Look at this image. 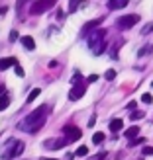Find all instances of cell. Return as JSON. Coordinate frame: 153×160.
<instances>
[{
  "mask_svg": "<svg viewBox=\"0 0 153 160\" xmlns=\"http://www.w3.org/2000/svg\"><path fill=\"white\" fill-rule=\"evenodd\" d=\"M45 119H47V106H41L36 111H31L18 127L22 131H26V133H37L45 125Z\"/></svg>",
  "mask_w": 153,
  "mask_h": 160,
  "instance_id": "cell-1",
  "label": "cell"
},
{
  "mask_svg": "<svg viewBox=\"0 0 153 160\" xmlns=\"http://www.w3.org/2000/svg\"><path fill=\"white\" fill-rule=\"evenodd\" d=\"M106 29H94L90 31V35H88V47L92 49L94 55H102L104 53V47H106Z\"/></svg>",
  "mask_w": 153,
  "mask_h": 160,
  "instance_id": "cell-2",
  "label": "cell"
},
{
  "mask_svg": "<svg viewBox=\"0 0 153 160\" xmlns=\"http://www.w3.org/2000/svg\"><path fill=\"white\" fill-rule=\"evenodd\" d=\"M22 152H24V142L22 141H16V139H10V141H8V145H6V148H4L2 158L12 160V158H18Z\"/></svg>",
  "mask_w": 153,
  "mask_h": 160,
  "instance_id": "cell-3",
  "label": "cell"
},
{
  "mask_svg": "<svg viewBox=\"0 0 153 160\" xmlns=\"http://www.w3.org/2000/svg\"><path fill=\"white\" fill-rule=\"evenodd\" d=\"M85 92H86V86L80 82V76L75 74L73 76V88H71V92H69V100L71 102H77V100H80L85 96Z\"/></svg>",
  "mask_w": 153,
  "mask_h": 160,
  "instance_id": "cell-4",
  "label": "cell"
},
{
  "mask_svg": "<svg viewBox=\"0 0 153 160\" xmlns=\"http://www.w3.org/2000/svg\"><path fill=\"white\" fill-rule=\"evenodd\" d=\"M53 6H55V0H36V2L31 4V8H30V14L31 16H39V14L47 12Z\"/></svg>",
  "mask_w": 153,
  "mask_h": 160,
  "instance_id": "cell-5",
  "label": "cell"
},
{
  "mask_svg": "<svg viewBox=\"0 0 153 160\" xmlns=\"http://www.w3.org/2000/svg\"><path fill=\"white\" fill-rule=\"evenodd\" d=\"M63 133L67 135L69 142H75V141H79L80 137H83V131H80L79 127H75V125H65L63 127Z\"/></svg>",
  "mask_w": 153,
  "mask_h": 160,
  "instance_id": "cell-6",
  "label": "cell"
},
{
  "mask_svg": "<svg viewBox=\"0 0 153 160\" xmlns=\"http://www.w3.org/2000/svg\"><path fill=\"white\" fill-rule=\"evenodd\" d=\"M138 22H139V16H135V14L122 16V18L118 20V28H122V29H130V28H134Z\"/></svg>",
  "mask_w": 153,
  "mask_h": 160,
  "instance_id": "cell-7",
  "label": "cell"
},
{
  "mask_svg": "<svg viewBox=\"0 0 153 160\" xmlns=\"http://www.w3.org/2000/svg\"><path fill=\"white\" fill-rule=\"evenodd\" d=\"M67 142H69L67 139H55L53 142H51V141H45V148H53V150H55V148H61V147H65Z\"/></svg>",
  "mask_w": 153,
  "mask_h": 160,
  "instance_id": "cell-8",
  "label": "cell"
},
{
  "mask_svg": "<svg viewBox=\"0 0 153 160\" xmlns=\"http://www.w3.org/2000/svg\"><path fill=\"white\" fill-rule=\"evenodd\" d=\"M18 65V61L14 57H6V59H0V70H8L10 67H16Z\"/></svg>",
  "mask_w": 153,
  "mask_h": 160,
  "instance_id": "cell-9",
  "label": "cell"
},
{
  "mask_svg": "<svg viewBox=\"0 0 153 160\" xmlns=\"http://www.w3.org/2000/svg\"><path fill=\"white\" fill-rule=\"evenodd\" d=\"M102 20H104V18H98V20H90V22H86L85 26H83V31H85V33H88V31L94 29V28L98 29V26L102 23Z\"/></svg>",
  "mask_w": 153,
  "mask_h": 160,
  "instance_id": "cell-10",
  "label": "cell"
},
{
  "mask_svg": "<svg viewBox=\"0 0 153 160\" xmlns=\"http://www.w3.org/2000/svg\"><path fill=\"white\" fill-rule=\"evenodd\" d=\"M20 43L26 47L28 51H31V49H36V41H34V37H30V35H24V37H20Z\"/></svg>",
  "mask_w": 153,
  "mask_h": 160,
  "instance_id": "cell-11",
  "label": "cell"
},
{
  "mask_svg": "<svg viewBox=\"0 0 153 160\" xmlns=\"http://www.w3.org/2000/svg\"><path fill=\"white\" fill-rule=\"evenodd\" d=\"M138 135H139V127H138V125H134V127H130V129H126V131H124V137H126V139H130V141L138 139Z\"/></svg>",
  "mask_w": 153,
  "mask_h": 160,
  "instance_id": "cell-12",
  "label": "cell"
},
{
  "mask_svg": "<svg viewBox=\"0 0 153 160\" xmlns=\"http://www.w3.org/2000/svg\"><path fill=\"white\" fill-rule=\"evenodd\" d=\"M108 6L112 8V10H120V8H126L128 6V0H110Z\"/></svg>",
  "mask_w": 153,
  "mask_h": 160,
  "instance_id": "cell-13",
  "label": "cell"
},
{
  "mask_svg": "<svg viewBox=\"0 0 153 160\" xmlns=\"http://www.w3.org/2000/svg\"><path fill=\"white\" fill-rule=\"evenodd\" d=\"M122 125H124L122 119H112V121H110V131L112 133H118L120 129H122Z\"/></svg>",
  "mask_w": 153,
  "mask_h": 160,
  "instance_id": "cell-14",
  "label": "cell"
},
{
  "mask_svg": "<svg viewBox=\"0 0 153 160\" xmlns=\"http://www.w3.org/2000/svg\"><path fill=\"white\" fill-rule=\"evenodd\" d=\"M80 4L85 6V2H83V0H71V4H69V12H71V14H73V12H77V8H79Z\"/></svg>",
  "mask_w": 153,
  "mask_h": 160,
  "instance_id": "cell-15",
  "label": "cell"
},
{
  "mask_svg": "<svg viewBox=\"0 0 153 160\" xmlns=\"http://www.w3.org/2000/svg\"><path fill=\"white\" fill-rule=\"evenodd\" d=\"M39 94H41V90H39V88H34V90L30 92V96H28V100H26V102H28V103H31V102H34Z\"/></svg>",
  "mask_w": 153,
  "mask_h": 160,
  "instance_id": "cell-16",
  "label": "cell"
},
{
  "mask_svg": "<svg viewBox=\"0 0 153 160\" xmlns=\"http://www.w3.org/2000/svg\"><path fill=\"white\" fill-rule=\"evenodd\" d=\"M8 106H10V98H8V96L4 94L2 98H0V111H2V109H6Z\"/></svg>",
  "mask_w": 153,
  "mask_h": 160,
  "instance_id": "cell-17",
  "label": "cell"
},
{
  "mask_svg": "<svg viewBox=\"0 0 153 160\" xmlns=\"http://www.w3.org/2000/svg\"><path fill=\"white\" fill-rule=\"evenodd\" d=\"M104 141V133H94V137H92V142H94V145H100V142Z\"/></svg>",
  "mask_w": 153,
  "mask_h": 160,
  "instance_id": "cell-18",
  "label": "cell"
},
{
  "mask_svg": "<svg viewBox=\"0 0 153 160\" xmlns=\"http://www.w3.org/2000/svg\"><path fill=\"white\" fill-rule=\"evenodd\" d=\"M86 154H88V148H86L85 145H83V147H79V148H77V152H75V156H86Z\"/></svg>",
  "mask_w": 153,
  "mask_h": 160,
  "instance_id": "cell-19",
  "label": "cell"
},
{
  "mask_svg": "<svg viewBox=\"0 0 153 160\" xmlns=\"http://www.w3.org/2000/svg\"><path fill=\"white\" fill-rule=\"evenodd\" d=\"M104 78H106V80H114V78H116V70H114V68H108L106 74H104Z\"/></svg>",
  "mask_w": 153,
  "mask_h": 160,
  "instance_id": "cell-20",
  "label": "cell"
},
{
  "mask_svg": "<svg viewBox=\"0 0 153 160\" xmlns=\"http://www.w3.org/2000/svg\"><path fill=\"white\" fill-rule=\"evenodd\" d=\"M153 51V45H145V47H143V49H139V57H143V55H147V53H151Z\"/></svg>",
  "mask_w": 153,
  "mask_h": 160,
  "instance_id": "cell-21",
  "label": "cell"
},
{
  "mask_svg": "<svg viewBox=\"0 0 153 160\" xmlns=\"http://www.w3.org/2000/svg\"><path fill=\"white\" fill-rule=\"evenodd\" d=\"M151 31H153V22H149L147 26H143V29H141V33H143V35H147V33H151Z\"/></svg>",
  "mask_w": 153,
  "mask_h": 160,
  "instance_id": "cell-22",
  "label": "cell"
},
{
  "mask_svg": "<svg viewBox=\"0 0 153 160\" xmlns=\"http://www.w3.org/2000/svg\"><path fill=\"white\" fill-rule=\"evenodd\" d=\"M141 142H145V139H143V137H138V139H134V141H130V147H135V145H141Z\"/></svg>",
  "mask_w": 153,
  "mask_h": 160,
  "instance_id": "cell-23",
  "label": "cell"
},
{
  "mask_svg": "<svg viewBox=\"0 0 153 160\" xmlns=\"http://www.w3.org/2000/svg\"><path fill=\"white\" fill-rule=\"evenodd\" d=\"M141 102H143V103H151V102H153L151 94H143V96H141Z\"/></svg>",
  "mask_w": 153,
  "mask_h": 160,
  "instance_id": "cell-24",
  "label": "cell"
},
{
  "mask_svg": "<svg viewBox=\"0 0 153 160\" xmlns=\"http://www.w3.org/2000/svg\"><path fill=\"white\" fill-rule=\"evenodd\" d=\"M143 117V111H134V113H132V119H134V121H135V119H141Z\"/></svg>",
  "mask_w": 153,
  "mask_h": 160,
  "instance_id": "cell-25",
  "label": "cell"
},
{
  "mask_svg": "<svg viewBox=\"0 0 153 160\" xmlns=\"http://www.w3.org/2000/svg\"><path fill=\"white\" fill-rule=\"evenodd\" d=\"M14 70H16V74H18V76H24V68H22L20 65H16V67H14Z\"/></svg>",
  "mask_w": 153,
  "mask_h": 160,
  "instance_id": "cell-26",
  "label": "cell"
},
{
  "mask_svg": "<svg viewBox=\"0 0 153 160\" xmlns=\"http://www.w3.org/2000/svg\"><path fill=\"white\" fill-rule=\"evenodd\" d=\"M143 154H153V147H143Z\"/></svg>",
  "mask_w": 153,
  "mask_h": 160,
  "instance_id": "cell-27",
  "label": "cell"
},
{
  "mask_svg": "<svg viewBox=\"0 0 153 160\" xmlns=\"http://www.w3.org/2000/svg\"><path fill=\"white\" fill-rule=\"evenodd\" d=\"M18 39V31H10V41H16Z\"/></svg>",
  "mask_w": 153,
  "mask_h": 160,
  "instance_id": "cell-28",
  "label": "cell"
},
{
  "mask_svg": "<svg viewBox=\"0 0 153 160\" xmlns=\"http://www.w3.org/2000/svg\"><path fill=\"white\" fill-rule=\"evenodd\" d=\"M104 156H106V152H100V154H96V156L90 158V160H104Z\"/></svg>",
  "mask_w": 153,
  "mask_h": 160,
  "instance_id": "cell-29",
  "label": "cell"
},
{
  "mask_svg": "<svg viewBox=\"0 0 153 160\" xmlns=\"http://www.w3.org/2000/svg\"><path fill=\"white\" fill-rule=\"evenodd\" d=\"M86 80H88V82H96V80H98V74H90Z\"/></svg>",
  "mask_w": 153,
  "mask_h": 160,
  "instance_id": "cell-30",
  "label": "cell"
},
{
  "mask_svg": "<svg viewBox=\"0 0 153 160\" xmlns=\"http://www.w3.org/2000/svg\"><path fill=\"white\" fill-rule=\"evenodd\" d=\"M6 12H8V8H6V6H0V16L6 14Z\"/></svg>",
  "mask_w": 153,
  "mask_h": 160,
  "instance_id": "cell-31",
  "label": "cell"
},
{
  "mask_svg": "<svg viewBox=\"0 0 153 160\" xmlns=\"http://www.w3.org/2000/svg\"><path fill=\"white\" fill-rule=\"evenodd\" d=\"M94 121H96V117L92 115V117H90V121H88V127H92V125H94Z\"/></svg>",
  "mask_w": 153,
  "mask_h": 160,
  "instance_id": "cell-32",
  "label": "cell"
},
{
  "mask_svg": "<svg viewBox=\"0 0 153 160\" xmlns=\"http://www.w3.org/2000/svg\"><path fill=\"white\" fill-rule=\"evenodd\" d=\"M24 2H28V0H18V8H20V6H22Z\"/></svg>",
  "mask_w": 153,
  "mask_h": 160,
  "instance_id": "cell-33",
  "label": "cell"
},
{
  "mask_svg": "<svg viewBox=\"0 0 153 160\" xmlns=\"http://www.w3.org/2000/svg\"><path fill=\"white\" fill-rule=\"evenodd\" d=\"M41 160H57V158H41Z\"/></svg>",
  "mask_w": 153,
  "mask_h": 160,
  "instance_id": "cell-34",
  "label": "cell"
},
{
  "mask_svg": "<svg viewBox=\"0 0 153 160\" xmlns=\"http://www.w3.org/2000/svg\"><path fill=\"white\" fill-rule=\"evenodd\" d=\"M151 86H153V82H151Z\"/></svg>",
  "mask_w": 153,
  "mask_h": 160,
  "instance_id": "cell-35",
  "label": "cell"
}]
</instances>
